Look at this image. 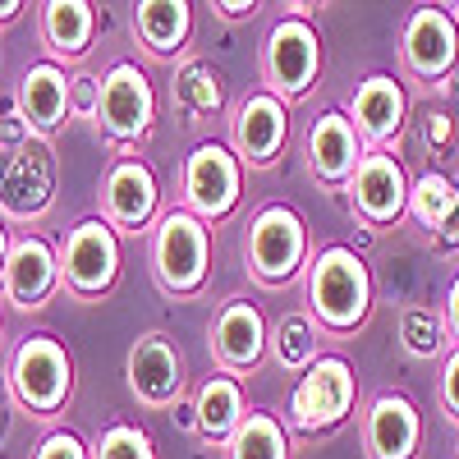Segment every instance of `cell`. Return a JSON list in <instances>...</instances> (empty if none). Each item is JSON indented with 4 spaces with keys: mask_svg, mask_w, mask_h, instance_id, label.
Wrapping results in <instances>:
<instances>
[{
    "mask_svg": "<svg viewBox=\"0 0 459 459\" xmlns=\"http://www.w3.org/2000/svg\"><path fill=\"white\" fill-rule=\"evenodd\" d=\"M308 313H313L317 326H326L335 335H350L368 322L372 272L354 248L331 244L313 257V266H308Z\"/></svg>",
    "mask_w": 459,
    "mask_h": 459,
    "instance_id": "obj_1",
    "label": "cell"
},
{
    "mask_svg": "<svg viewBox=\"0 0 459 459\" xmlns=\"http://www.w3.org/2000/svg\"><path fill=\"white\" fill-rule=\"evenodd\" d=\"M212 272V235L194 212H166L152 230V276L166 294H198Z\"/></svg>",
    "mask_w": 459,
    "mask_h": 459,
    "instance_id": "obj_2",
    "label": "cell"
},
{
    "mask_svg": "<svg viewBox=\"0 0 459 459\" xmlns=\"http://www.w3.org/2000/svg\"><path fill=\"white\" fill-rule=\"evenodd\" d=\"M5 381H10V395H14L28 413L51 418V413L65 409V400H69V391H74V363H69V354H65L60 340H51V335H28L19 350H14V359H10Z\"/></svg>",
    "mask_w": 459,
    "mask_h": 459,
    "instance_id": "obj_3",
    "label": "cell"
},
{
    "mask_svg": "<svg viewBox=\"0 0 459 459\" xmlns=\"http://www.w3.org/2000/svg\"><path fill=\"white\" fill-rule=\"evenodd\" d=\"M56 203V157L47 138L0 143V212L14 221H37Z\"/></svg>",
    "mask_w": 459,
    "mask_h": 459,
    "instance_id": "obj_4",
    "label": "cell"
},
{
    "mask_svg": "<svg viewBox=\"0 0 459 459\" xmlns=\"http://www.w3.org/2000/svg\"><path fill=\"white\" fill-rule=\"evenodd\" d=\"M322 74V37L308 19H281L272 32H266V47H262V79H266V92L281 97L285 106L290 101H303L313 92Z\"/></svg>",
    "mask_w": 459,
    "mask_h": 459,
    "instance_id": "obj_5",
    "label": "cell"
},
{
    "mask_svg": "<svg viewBox=\"0 0 459 459\" xmlns=\"http://www.w3.org/2000/svg\"><path fill=\"white\" fill-rule=\"evenodd\" d=\"M244 253H248V272L262 281V285H290L303 262H308V225L294 207H262L248 225V239H244Z\"/></svg>",
    "mask_w": 459,
    "mask_h": 459,
    "instance_id": "obj_6",
    "label": "cell"
},
{
    "mask_svg": "<svg viewBox=\"0 0 459 459\" xmlns=\"http://www.w3.org/2000/svg\"><path fill=\"white\" fill-rule=\"evenodd\" d=\"M354 395H359V381H354L350 359L322 354L308 372L294 381V391H290V423L299 432H308V437L331 432V428H340L344 418H350Z\"/></svg>",
    "mask_w": 459,
    "mask_h": 459,
    "instance_id": "obj_7",
    "label": "cell"
},
{
    "mask_svg": "<svg viewBox=\"0 0 459 459\" xmlns=\"http://www.w3.org/2000/svg\"><path fill=\"white\" fill-rule=\"evenodd\" d=\"M244 166L225 143H198L184 161V212H194L203 225L225 221L239 207Z\"/></svg>",
    "mask_w": 459,
    "mask_h": 459,
    "instance_id": "obj_8",
    "label": "cell"
},
{
    "mask_svg": "<svg viewBox=\"0 0 459 459\" xmlns=\"http://www.w3.org/2000/svg\"><path fill=\"white\" fill-rule=\"evenodd\" d=\"M60 276L79 299H101L120 281V235H115L110 221L92 216L69 230L60 248Z\"/></svg>",
    "mask_w": 459,
    "mask_h": 459,
    "instance_id": "obj_9",
    "label": "cell"
},
{
    "mask_svg": "<svg viewBox=\"0 0 459 459\" xmlns=\"http://www.w3.org/2000/svg\"><path fill=\"white\" fill-rule=\"evenodd\" d=\"M97 125L115 143H138L157 125V92H152L147 74L134 60H115L101 74V106H97Z\"/></svg>",
    "mask_w": 459,
    "mask_h": 459,
    "instance_id": "obj_10",
    "label": "cell"
},
{
    "mask_svg": "<svg viewBox=\"0 0 459 459\" xmlns=\"http://www.w3.org/2000/svg\"><path fill=\"white\" fill-rule=\"evenodd\" d=\"M400 60L418 83H446L459 69V32L446 5H418L400 32Z\"/></svg>",
    "mask_w": 459,
    "mask_h": 459,
    "instance_id": "obj_11",
    "label": "cell"
},
{
    "mask_svg": "<svg viewBox=\"0 0 459 459\" xmlns=\"http://www.w3.org/2000/svg\"><path fill=\"white\" fill-rule=\"evenodd\" d=\"M290 143V106L272 92H248L235 115H230V152L239 157V166H276V157Z\"/></svg>",
    "mask_w": 459,
    "mask_h": 459,
    "instance_id": "obj_12",
    "label": "cell"
},
{
    "mask_svg": "<svg viewBox=\"0 0 459 459\" xmlns=\"http://www.w3.org/2000/svg\"><path fill=\"white\" fill-rule=\"evenodd\" d=\"M409 188L413 179L404 175V166L391 152H363L344 194H350L354 216H363L368 225H395L400 216H409Z\"/></svg>",
    "mask_w": 459,
    "mask_h": 459,
    "instance_id": "obj_13",
    "label": "cell"
},
{
    "mask_svg": "<svg viewBox=\"0 0 459 459\" xmlns=\"http://www.w3.org/2000/svg\"><path fill=\"white\" fill-rule=\"evenodd\" d=\"M125 377L129 391L147 404V409H170L184 395V359L175 350V340L166 331H147L134 340V350L125 359Z\"/></svg>",
    "mask_w": 459,
    "mask_h": 459,
    "instance_id": "obj_14",
    "label": "cell"
},
{
    "mask_svg": "<svg viewBox=\"0 0 459 459\" xmlns=\"http://www.w3.org/2000/svg\"><path fill=\"white\" fill-rule=\"evenodd\" d=\"M266 350H272V331H266V317L257 303H248V299L221 303V313L212 322V354L221 359V368L248 372L266 359Z\"/></svg>",
    "mask_w": 459,
    "mask_h": 459,
    "instance_id": "obj_15",
    "label": "cell"
},
{
    "mask_svg": "<svg viewBox=\"0 0 459 459\" xmlns=\"http://www.w3.org/2000/svg\"><path fill=\"white\" fill-rule=\"evenodd\" d=\"M157 203H161V184L152 175L147 161H134V157H120L106 179H101V212L115 230H143L152 216H157Z\"/></svg>",
    "mask_w": 459,
    "mask_h": 459,
    "instance_id": "obj_16",
    "label": "cell"
},
{
    "mask_svg": "<svg viewBox=\"0 0 459 459\" xmlns=\"http://www.w3.org/2000/svg\"><path fill=\"white\" fill-rule=\"evenodd\" d=\"M423 446V413L409 395H377L363 413L368 459H418Z\"/></svg>",
    "mask_w": 459,
    "mask_h": 459,
    "instance_id": "obj_17",
    "label": "cell"
},
{
    "mask_svg": "<svg viewBox=\"0 0 459 459\" xmlns=\"http://www.w3.org/2000/svg\"><path fill=\"white\" fill-rule=\"evenodd\" d=\"M60 253L42 239V235H19L14 239V253H10V272L0 281V294H5L14 308L32 313L56 294L60 285Z\"/></svg>",
    "mask_w": 459,
    "mask_h": 459,
    "instance_id": "obj_18",
    "label": "cell"
},
{
    "mask_svg": "<svg viewBox=\"0 0 459 459\" xmlns=\"http://www.w3.org/2000/svg\"><path fill=\"white\" fill-rule=\"evenodd\" d=\"M350 120H354L359 138L372 143V152H386V143H395L404 134L409 97L391 74H372V79H363L350 97Z\"/></svg>",
    "mask_w": 459,
    "mask_h": 459,
    "instance_id": "obj_19",
    "label": "cell"
},
{
    "mask_svg": "<svg viewBox=\"0 0 459 459\" xmlns=\"http://www.w3.org/2000/svg\"><path fill=\"white\" fill-rule=\"evenodd\" d=\"M359 161H363V138H359L354 120L344 110H322L308 129V170L322 184L340 188L354 179Z\"/></svg>",
    "mask_w": 459,
    "mask_h": 459,
    "instance_id": "obj_20",
    "label": "cell"
},
{
    "mask_svg": "<svg viewBox=\"0 0 459 459\" xmlns=\"http://www.w3.org/2000/svg\"><path fill=\"white\" fill-rule=\"evenodd\" d=\"M19 115H23V125L37 138H47V134H56L65 125V115H69V79H65V69L56 60H42V65H32L23 74Z\"/></svg>",
    "mask_w": 459,
    "mask_h": 459,
    "instance_id": "obj_21",
    "label": "cell"
},
{
    "mask_svg": "<svg viewBox=\"0 0 459 459\" xmlns=\"http://www.w3.org/2000/svg\"><path fill=\"white\" fill-rule=\"evenodd\" d=\"M248 418V404H244V386L235 372H216L207 377L198 395H194V428L207 437V441H230L239 432V423Z\"/></svg>",
    "mask_w": 459,
    "mask_h": 459,
    "instance_id": "obj_22",
    "label": "cell"
},
{
    "mask_svg": "<svg viewBox=\"0 0 459 459\" xmlns=\"http://www.w3.org/2000/svg\"><path fill=\"white\" fill-rule=\"evenodd\" d=\"M97 28V10L88 0H47L42 5V42L51 51V60H83L88 42Z\"/></svg>",
    "mask_w": 459,
    "mask_h": 459,
    "instance_id": "obj_23",
    "label": "cell"
},
{
    "mask_svg": "<svg viewBox=\"0 0 459 459\" xmlns=\"http://www.w3.org/2000/svg\"><path fill=\"white\" fill-rule=\"evenodd\" d=\"M134 28L152 56H175L194 32V5H184V0H143L134 10Z\"/></svg>",
    "mask_w": 459,
    "mask_h": 459,
    "instance_id": "obj_24",
    "label": "cell"
},
{
    "mask_svg": "<svg viewBox=\"0 0 459 459\" xmlns=\"http://www.w3.org/2000/svg\"><path fill=\"white\" fill-rule=\"evenodd\" d=\"M175 106L188 125H198V120H212V115H221L225 106V79H221V69L212 60H184L175 69V88H170Z\"/></svg>",
    "mask_w": 459,
    "mask_h": 459,
    "instance_id": "obj_25",
    "label": "cell"
},
{
    "mask_svg": "<svg viewBox=\"0 0 459 459\" xmlns=\"http://www.w3.org/2000/svg\"><path fill=\"white\" fill-rule=\"evenodd\" d=\"M317 340H322V335H317L313 313H285V317L272 326V354H276V363H281L285 372L303 377V372L322 359V344H317Z\"/></svg>",
    "mask_w": 459,
    "mask_h": 459,
    "instance_id": "obj_26",
    "label": "cell"
},
{
    "mask_svg": "<svg viewBox=\"0 0 459 459\" xmlns=\"http://www.w3.org/2000/svg\"><path fill=\"white\" fill-rule=\"evenodd\" d=\"M225 459H290V437L276 413H253L225 441Z\"/></svg>",
    "mask_w": 459,
    "mask_h": 459,
    "instance_id": "obj_27",
    "label": "cell"
},
{
    "mask_svg": "<svg viewBox=\"0 0 459 459\" xmlns=\"http://www.w3.org/2000/svg\"><path fill=\"white\" fill-rule=\"evenodd\" d=\"M455 203H459V184L450 175H441V170H423L413 179V188H409V216L423 225L428 235H437V230L446 225Z\"/></svg>",
    "mask_w": 459,
    "mask_h": 459,
    "instance_id": "obj_28",
    "label": "cell"
},
{
    "mask_svg": "<svg viewBox=\"0 0 459 459\" xmlns=\"http://www.w3.org/2000/svg\"><path fill=\"white\" fill-rule=\"evenodd\" d=\"M446 317H437L432 308H423V303H413V308L400 313V344H404V354L409 359H432L446 350Z\"/></svg>",
    "mask_w": 459,
    "mask_h": 459,
    "instance_id": "obj_29",
    "label": "cell"
},
{
    "mask_svg": "<svg viewBox=\"0 0 459 459\" xmlns=\"http://www.w3.org/2000/svg\"><path fill=\"white\" fill-rule=\"evenodd\" d=\"M92 459H157V450H152V437L134 423H110L97 446H92Z\"/></svg>",
    "mask_w": 459,
    "mask_h": 459,
    "instance_id": "obj_30",
    "label": "cell"
},
{
    "mask_svg": "<svg viewBox=\"0 0 459 459\" xmlns=\"http://www.w3.org/2000/svg\"><path fill=\"white\" fill-rule=\"evenodd\" d=\"M455 134H459V120L450 110H428L423 115V143H428V152L450 157V152H455Z\"/></svg>",
    "mask_w": 459,
    "mask_h": 459,
    "instance_id": "obj_31",
    "label": "cell"
},
{
    "mask_svg": "<svg viewBox=\"0 0 459 459\" xmlns=\"http://www.w3.org/2000/svg\"><path fill=\"white\" fill-rule=\"evenodd\" d=\"M97 106H101V79H92V74H74L69 79V115H88V120H97Z\"/></svg>",
    "mask_w": 459,
    "mask_h": 459,
    "instance_id": "obj_32",
    "label": "cell"
},
{
    "mask_svg": "<svg viewBox=\"0 0 459 459\" xmlns=\"http://www.w3.org/2000/svg\"><path fill=\"white\" fill-rule=\"evenodd\" d=\"M437 400H441V413L450 423H459V344L446 354L441 363V386H437Z\"/></svg>",
    "mask_w": 459,
    "mask_h": 459,
    "instance_id": "obj_33",
    "label": "cell"
},
{
    "mask_svg": "<svg viewBox=\"0 0 459 459\" xmlns=\"http://www.w3.org/2000/svg\"><path fill=\"white\" fill-rule=\"evenodd\" d=\"M32 459H92V450L74 437V432H51L42 446H37Z\"/></svg>",
    "mask_w": 459,
    "mask_h": 459,
    "instance_id": "obj_34",
    "label": "cell"
},
{
    "mask_svg": "<svg viewBox=\"0 0 459 459\" xmlns=\"http://www.w3.org/2000/svg\"><path fill=\"white\" fill-rule=\"evenodd\" d=\"M441 317H446V331H450V340L459 344V276H455V281H450V290H446Z\"/></svg>",
    "mask_w": 459,
    "mask_h": 459,
    "instance_id": "obj_35",
    "label": "cell"
},
{
    "mask_svg": "<svg viewBox=\"0 0 459 459\" xmlns=\"http://www.w3.org/2000/svg\"><path fill=\"white\" fill-rule=\"evenodd\" d=\"M441 248H459V203H455V212L446 216V225L437 230V235H432Z\"/></svg>",
    "mask_w": 459,
    "mask_h": 459,
    "instance_id": "obj_36",
    "label": "cell"
},
{
    "mask_svg": "<svg viewBox=\"0 0 459 459\" xmlns=\"http://www.w3.org/2000/svg\"><path fill=\"white\" fill-rule=\"evenodd\" d=\"M225 19H253L257 14V5H253V0H221V5H216Z\"/></svg>",
    "mask_w": 459,
    "mask_h": 459,
    "instance_id": "obj_37",
    "label": "cell"
},
{
    "mask_svg": "<svg viewBox=\"0 0 459 459\" xmlns=\"http://www.w3.org/2000/svg\"><path fill=\"white\" fill-rule=\"evenodd\" d=\"M10 253H14V239H10L5 221H0V281H5V272H10Z\"/></svg>",
    "mask_w": 459,
    "mask_h": 459,
    "instance_id": "obj_38",
    "label": "cell"
},
{
    "mask_svg": "<svg viewBox=\"0 0 459 459\" xmlns=\"http://www.w3.org/2000/svg\"><path fill=\"white\" fill-rule=\"evenodd\" d=\"M23 5H19V0H0V23H10L14 14H19Z\"/></svg>",
    "mask_w": 459,
    "mask_h": 459,
    "instance_id": "obj_39",
    "label": "cell"
},
{
    "mask_svg": "<svg viewBox=\"0 0 459 459\" xmlns=\"http://www.w3.org/2000/svg\"><path fill=\"white\" fill-rule=\"evenodd\" d=\"M0 432H5V391H0Z\"/></svg>",
    "mask_w": 459,
    "mask_h": 459,
    "instance_id": "obj_40",
    "label": "cell"
},
{
    "mask_svg": "<svg viewBox=\"0 0 459 459\" xmlns=\"http://www.w3.org/2000/svg\"><path fill=\"white\" fill-rule=\"evenodd\" d=\"M446 10H459V5H446Z\"/></svg>",
    "mask_w": 459,
    "mask_h": 459,
    "instance_id": "obj_41",
    "label": "cell"
}]
</instances>
